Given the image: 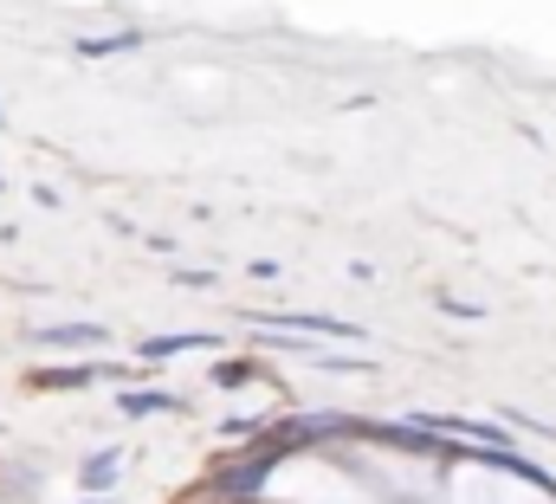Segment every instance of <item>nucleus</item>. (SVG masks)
I'll use <instances>...</instances> for the list:
<instances>
[{
    "label": "nucleus",
    "mask_w": 556,
    "mask_h": 504,
    "mask_svg": "<svg viewBox=\"0 0 556 504\" xmlns=\"http://www.w3.org/2000/svg\"><path fill=\"white\" fill-rule=\"evenodd\" d=\"M91 504H104V499H91Z\"/></svg>",
    "instance_id": "12"
},
{
    "label": "nucleus",
    "mask_w": 556,
    "mask_h": 504,
    "mask_svg": "<svg viewBox=\"0 0 556 504\" xmlns=\"http://www.w3.org/2000/svg\"><path fill=\"white\" fill-rule=\"evenodd\" d=\"M188 350H214V337L181 330V337H149V343H142V356H149V363H162V356H188Z\"/></svg>",
    "instance_id": "3"
},
{
    "label": "nucleus",
    "mask_w": 556,
    "mask_h": 504,
    "mask_svg": "<svg viewBox=\"0 0 556 504\" xmlns=\"http://www.w3.org/2000/svg\"><path fill=\"white\" fill-rule=\"evenodd\" d=\"M104 376H124V369H111V363H98V369L72 363V369H46V376H39V388H91V381H104Z\"/></svg>",
    "instance_id": "4"
},
{
    "label": "nucleus",
    "mask_w": 556,
    "mask_h": 504,
    "mask_svg": "<svg viewBox=\"0 0 556 504\" xmlns=\"http://www.w3.org/2000/svg\"><path fill=\"white\" fill-rule=\"evenodd\" d=\"M440 311H453V317H466V324H479V317H485L479 304H459V298H440Z\"/></svg>",
    "instance_id": "11"
},
{
    "label": "nucleus",
    "mask_w": 556,
    "mask_h": 504,
    "mask_svg": "<svg viewBox=\"0 0 556 504\" xmlns=\"http://www.w3.org/2000/svg\"><path fill=\"white\" fill-rule=\"evenodd\" d=\"M168 407H175V394H149V388H142V394H124V414H130V420H142V414H168Z\"/></svg>",
    "instance_id": "9"
},
{
    "label": "nucleus",
    "mask_w": 556,
    "mask_h": 504,
    "mask_svg": "<svg viewBox=\"0 0 556 504\" xmlns=\"http://www.w3.org/2000/svg\"><path fill=\"white\" fill-rule=\"evenodd\" d=\"M260 376L247 356H227V363H214V388H247V381Z\"/></svg>",
    "instance_id": "8"
},
{
    "label": "nucleus",
    "mask_w": 556,
    "mask_h": 504,
    "mask_svg": "<svg viewBox=\"0 0 556 504\" xmlns=\"http://www.w3.org/2000/svg\"><path fill=\"white\" fill-rule=\"evenodd\" d=\"M260 324H273L278 330H291V337H343V343H356L363 337V324H337V317H304V311H278V317H260Z\"/></svg>",
    "instance_id": "1"
},
{
    "label": "nucleus",
    "mask_w": 556,
    "mask_h": 504,
    "mask_svg": "<svg viewBox=\"0 0 556 504\" xmlns=\"http://www.w3.org/2000/svg\"><path fill=\"white\" fill-rule=\"evenodd\" d=\"M142 46V33H104V39H78L72 52L78 59H117V52H137Z\"/></svg>",
    "instance_id": "7"
},
{
    "label": "nucleus",
    "mask_w": 556,
    "mask_h": 504,
    "mask_svg": "<svg viewBox=\"0 0 556 504\" xmlns=\"http://www.w3.org/2000/svg\"><path fill=\"white\" fill-rule=\"evenodd\" d=\"M168 278L188 285V291H207V285H214V272H168Z\"/></svg>",
    "instance_id": "10"
},
{
    "label": "nucleus",
    "mask_w": 556,
    "mask_h": 504,
    "mask_svg": "<svg viewBox=\"0 0 556 504\" xmlns=\"http://www.w3.org/2000/svg\"><path fill=\"white\" fill-rule=\"evenodd\" d=\"M117 466H124V453H117V446L91 453V459H85V492H111V486H117Z\"/></svg>",
    "instance_id": "6"
},
{
    "label": "nucleus",
    "mask_w": 556,
    "mask_h": 504,
    "mask_svg": "<svg viewBox=\"0 0 556 504\" xmlns=\"http://www.w3.org/2000/svg\"><path fill=\"white\" fill-rule=\"evenodd\" d=\"M266 466H273L266 446H253V459H240V466H220V499H247V492H260Z\"/></svg>",
    "instance_id": "2"
},
{
    "label": "nucleus",
    "mask_w": 556,
    "mask_h": 504,
    "mask_svg": "<svg viewBox=\"0 0 556 504\" xmlns=\"http://www.w3.org/2000/svg\"><path fill=\"white\" fill-rule=\"evenodd\" d=\"M39 343H65V350H78V343H104V324H46V330H33Z\"/></svg>",
    "instance_id": "5"
}]
</instances>
